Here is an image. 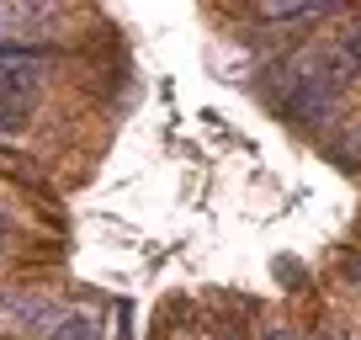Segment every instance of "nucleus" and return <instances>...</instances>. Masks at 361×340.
Segmentation results:
<instances>
[{"label": "nucleus", "mask_w": 361, "mask_h": 340, "mask_svg": "<svg viewBox=\"0 0 361 340\" xmlns=\"http://www.w3.org/2000/svg\"><path fill=\"white\" fill-rule=\"evenodd\" d=\"M54 340H90V324H85V319H69V324L59 329Z\"/></svg>", "instance_id": "nucleus-5"}, {"label": "nucleus", "mask_w": 361, "mask_h": 340, "mask_svg": "<svg viewBox=\"0 0 361 340\" xmlns=\"http://www.w3.org/2000/svg\"><path fill=\"white\" fill-rule=\"evenodd\" d=\"M218 340H245V335H239V329H224V335H218Z\"/></svg>", "instance_id": "nucleus-6"}, {"label": "nucleus", "mask_w": 361, "mask_h": 340, "mask_svg": "<svg viewBox=\"0 0 361 340\" xmlns=\"http://www.w3.org/2000/svg\"><path fill=\"white\" fill-rule=\"evenodd\" d=\"M48 59H54V48H0V102L22 107L27 96H37V85L48 80Z\"/></svg>", "instance_id": "nucleus-1"}, {"label": "nucleus", "mask_w": 361, "mask_h": 340, "mask_svg": "<svg viewBox=\"0 0 361 340\" xmlns=\"http://www.w3.org/2000/svg\"><path fill=\"white\" fill-rule=\"evenodd\" d=\"M329 11H345V0H255V16H266L276 27H308Z\"/></svg>", "instance_id": "nucleus-2"}, {"label": "nucleus", "mask_w": 361, "mask_h": 340, "mask_svg": "<svg viewBox=\"0 0 361 340\" xmlns=\"http://www.w3.org/2000/svg\"><path fill=\"white\" fill-rule=\"evenodd\" d=\"M22 123H27V107L0 102V133H22Z\"/></svg>", "instance_id": "nucleus-4"}, {"label": "nucleus", "mask_w": 361, "mask_h": 340, "mask_svg": "<svg viewBox=\"0 0 361 340\" xmlns=\"http://www.w3.org/2000/svg\"><path fill=\"white\" fill-rule=\"evenodd\" d=\"M340 282H345L350 287V293H361V255H356V250H340Z\"/></svg>", "instance_id": "nucleus-3"}]
</instances>
